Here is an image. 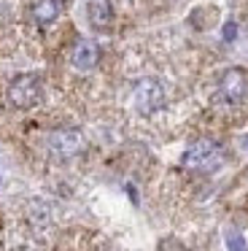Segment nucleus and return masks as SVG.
Instances as JSON below:
<instances>
[{
	"mask_svg": "<svg viewBox=\"0 0 248 251\" xmlns=\"http://www.w3.org/2000/svg\"><path fill=\"white\" fill-rule=\"evenodd\" d=\"M248 103V73L240 68H229L224 76L219 78V89H216L213 105L224 114H240Z\"/></svg>",
	"mask_w": 248,
	"mask_h": 251,
	"instance_id": "nucleus-1",
	"label": "nucleus"
},
{
	"mask_svg": "<svg viewBox=\"0 0 248 251\" xmlns=\"http://www.w3.org/2000/svg\"><path fill=\"white\" fill-rule=\"evenodd\" d=\"M132 108L138 111L140 116H154L159 114L162 108L167 105V92H165V84L154 76H146V78H138L132 84Z\"/></svg>",
	"mask_w": 248,
	"mask_h": 251,
	"instance_id": "nucleus-2",
	"label": "nucleus"
},
{
	"mask_svg": "<svg viewBox=\"0 0 248 251\" xmlns=\"http://www.w3.org/2000/svg\"><path fill=\"white\" fill-rule=\"evenodd\" d=\"M221 159H224V149L216 141H210V138H199V141H194L186 149V154L181 157V165L186 170L210 173V170H216L221 165Z\"/></svg>",
	"mask_w": 248,
	"mask_h": 251,
	"instance_id": "nucleus-3",
	"label": "nucleus"
},
{
	"mask_svg": "<svg viewBox=\"0 0 248 251\" xmlns=\"http://www.w3.org/2000/svg\"><path fill=\"white\" fill-rule=\"evenodd\" d=\"M41 98H43V84L41 76H35V73H22L8 84V103L16 105V108H32V105L41 103Z\"/></svg>",
	"mask_w": 248,
	"mask_h": 251,
	"instance_id": "nucleus-4",
	"label": "nucleus"
},
{
	"mask_svg": "<svg viewBox=\"0 0 248 251\" xmlns=\"http://www.w3.org/2000/svg\"><path fill=\"white\" fill-rule=\"evenodd\" d=\"M49 149H51L54 157L70 159V157H75V154H81L86 149V138L81 135V130L62 127V130H54L51 135H49Z\"/></svg>",
	"mask_w": 248,
	"mask_h": 251,
	"instance_id": "nucleus-5",
	"label": "nucleus"
},
{
	"mask_svg": "<svg viewBox=\"0 0 248 251\" xmlns=\"http://www.w3.org/2000/svg\"><path fill=\"white\" fill-rule=\"evenodd\" d=\"M70 62H73L75 71H92V68L100 62V49H97V44L81 38L78 44L73 46V51H70Z\"/></svg>",
	"mask_w": 248,
	"mask_h": 251,
	"instance_id": "nucleus-6",
	"label": "nucleus"
},
{
	"mask_svg": "<svg viewBox=\"0 0 248 251\" xmlns=\"http://www.w3.org/2000/svg\"><path fill=\"white\" fill-rule=\"evenodd\" d=\"M65 11V0H35L30 6V17L35 25H51Z\"/></svg>",
	"mask_w": 248,
	"mask_h": 251,
	"instance_id": "nucleus-7",
	"label": "nucleus"
},
{
	"mask_svg": "<svg viewBox=\"0 0 248 251\" xmlns=\"http://www.w3.org/2000/svg\"><path fill=\"white\" fill-rule=\"evenodd\" d=\"M89 22H92V27H97V30L111 27V22H113L111 0H89Z\"/></svg>",
	"mask_w": 248,
	"mask_h": 251,
	"instance_id": "nucleus-8",
	"label": "nucleus"
},
{
	"mask_svg": "<svg viewBox=\"0 0 248 251\" xmlns=\"http://www.w3.org/2000/svg\"><path fill=\"white\" fill-rule=\"evenodd\" d=\"M226 246H229V251H248V249H246V240H243L237 232H229V235H226Z\"/></svg>",
	"mask_w": 248,
	"mask_h": 251,
	"instance_id": "nucleus-9",
	"label": "nucleus"
},
{
	"mask_svg": "<svg viewBox=\"0 0 248 251\" xmlns=\"http://www.w3.org/2000/svg\"><path fill=\"white\" fill-rule=\"evenodd\" d=\"M235 33H237L235 22H226V25H224V38H226V41H232V38H235Z\"/></svg>",
	"mask_w": 248,
	"mask_h": 251,
	"instance_id": "nucleus-10",
	"label": "nucleus"
}]
</instances>
